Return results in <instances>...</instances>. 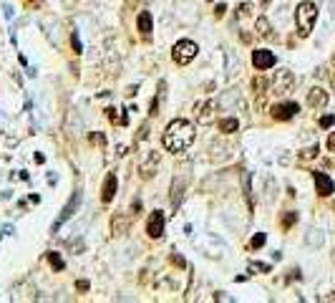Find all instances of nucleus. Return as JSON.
Returning a JSON list of instances; mask_svg holds the SVG:
<instances>
[{"instance_id": "f257e3e1", "label": "nucleus", "mask_w": 335, "mask_h": 303, "mask_svg": "<svg viewBox=\"0 0 335 303\" xmlns=\"http://www.w3.org/2000/svg\"><path fill=\"white\" fill-rule=\"evenodd\" d=\"M194 126L189 124L186 119H174L169 126H166V131H164V147L169 152H174V154H184V152L192 147V142H194Z\"/></svg>"}, {"instance_id": "f03ea898", "label": "nucleus", "mask_w": 335, "mask_h": 303, "mask_svg": "<svg viewBox=\"0 0 335 303\" xmlns=\"http://www.w3.org/2000/svg\"><path fill=\"white\" fill-rule=\"evenodd\" d=\"M315 21H318V5L315 3H310V0H305L298 5V10H295V23H298V33L300 35H310L312 28H315Z\"/></svg>"}, {"instance_id": "7ed1b4c3", "label": "nucleus", "mask_w": 335, "mask_h": 303, "mask_svg": "<svg viewBox=\"0 0 335 303\" xmlns=\"http://www.w3.org/2000/svg\"><path fill=\"white\" fill-rule=\"evenodd\" d=\"M197 53H199V46H197L194 41H189V38L177 41L174 48H172V59H174V63H179V66H186L189 61H194Z\"/></svg>"}, {"instance_id": "20e7f679", "label": "nucleus", "mask_w": 335, "mask_h": 303, "mask_svg": "<svg viewBox=\"0 0 335 303\" xmlns=\"http://www.w3.org/2000/svg\"><path fill=\"white\" fill-rule=\"evenodd\" d=\"M159 164H161V157H159V152L146 149V152H144V157L139 159V175H141L144 180H152L154 175L159 172Z\"/></svg>"}, {"instance_id": "39448f33", "label": "nucleus", "mask_w": 335, "mask_h": 303, "mask_svg": "<svg viewBox=\"0 0 335 303\" xmlns=\"http://www.w3.org/2000/svg\"><path fill=\"white\" fill-rule=\"evenodd\" d=\"M78 205H81V192L76 190L73 195H71V200L66 202V207L61 210V215H58V220L53 222V233H58V228H61L66 220H71L73 215H76V210H78Z\"/></svg>"}, {"instance_id": "423d86ee", "label": "nucleus", "mask_w": 335, "mask_h": 303, "mask_svg": "<svg viewBox=\"0 0 335 303\" xmlns=\"http://www.w3.org/2000/svg\"><path fill=\"white\" fill-rule=\"evenodd\" d=\"M252 63H255V68L267 71V68H273L277 63V56L273 51H267V48H257V51H252Z\"/></svg>"}, {"instance_id": "0eeeda50", "label": "nucleus", "mask_w": 335, "mask_h": 303, "mask_svg": "<svg viewBox=\"0 0 335 303\" xmlns=\"http://www.w3.org/2000/svg\"><path fill=\"white\" fill-rule=\"evenodd\" d=\"M295 86V76H292V71H287V68H282V71H277V76H275L273 81V89L277 93H290Z\"/></svg>"}, {"instance_id": "6e6552de", "label": "nucleus", "mask_w": 335, "mask_h": 303, "mask_svg": "<svg viewBox=\"0 0 335 303\" xmlns=\"http://www.w3.org/2000/svg\"><path fill=\"white\" fill-rule=\"evenodd\" d=\"M146 235L154 238V240L164 235V212H161V210H154L152 215H149V222H146Z\"/></svg>"}, {"instance_id": "1a4fd4ad", "label": "nucleus", "mask_w": 335, "mask_h": 303, "mask_svg": "<svg viewBox=\"0 0 335 303\" xmlns=\"http://www.w3.org/2000/svg\"><path fill=\"white\" fill-rule=\"evenodd\" d=\"M298 114V104H292V101H287V104H275L273 106V117L277 121H287L292 119Z\"/></svg>"}, {"instance_id": "9d476101", "label": "nucleus", "mask_w": 335, "mask_h": 303, "mask_svg": "<svg viewBox=\"0 0 335 303\" xmlns=\"http://www.w3.org/2000/svg\"><path fill=\"white\" fill-rule=\"evenodd\" d=\"M312 177H315V190H318V195H323V197H330V195L335 192V184H333V180H330L328 175H323V172H315Z\"/></svg>"}, {"instance_id": "9b49d317", "label": "nucleus", "mask_w": 335, "mask_h": 303, "mask_svg": "<svg viewBox=\"0 0 335 303\" xmlns=\"http://www.w3.org/2000/svg\"><path fill=\"white\" fill-rule=\"evenodd\" d=\"M307 104H310L312 109H323V106L328 104V91L320 89V86L310 89V91H307Z\"/></svg>"}, {"instance_id": "f8f14e48", "label": "nucleus", "mask_w": 335, "mask_h": 303, "mask_svg": "<svg viewBox=\"0 0 335 303\" xmlns=\"http://www.w3.org/2000/svg\"><path fill=\"white\" fill-rule=\"evenodd\" d=\"M224 59H227V79H232V76H237V71H242V59L235 51L224 48Z\"/></svg>"}, {"instance_id": "ddd939ff", "label": "nucleus", "mask_w": 335, "mask_h": 303, "mask_svg": "<svg viewBox=\"0 0 335 303\" xmlns=\"http://www.w3.org/2000/svg\"><path fill=\"white\" fill-rule=\"evenodd\" d=\"M212 111H214V101H202V104H197V106H194V114H197L199 124L212 121Z\"/></svg>"}, {"instance_id": "4468645a", "label": "nucleus", "mask_w": 335, "mask_h": 303, "mask_svg": "<svg viewBox=\"0 0 335 303\" xmlns=\"http://www.w3.org/2000/svg\"><path fill=\"white\" fill-rule=\"evenodd\" d=\"M116 184H119V180H116V175L111 172V175L106 177V182H103V190H101V200H103V202H111V200H114Z\"/></svg>"}, {"instance_id": "2eb2a0df", "label": "nucleus", "mask_w": 335, "mask_h": 303, "mask_svg": "<svg viewBox=\"0 0 335 303\" xmlns=\"http://www.w3.org/2000/svg\"><path fill=\"white\" fill-rule=\"evenodd\" d=\"M184 187H186V175H182V182H179V177H174V184H172V205L174 207H179V202H182Z\"/></svg>"}, {"instance_id": "dca6fc26", "label": "nucleus", "mask_w": 335, "mask_h": 303, "mask_svg": "<svg viewBox=\"0 0 335 303\" xmlns=\"http://www.w3.org/2000/svg\"><path fill=\"white\" fill-rule=\"evenodd\" d=\"M136 28L141 30L144 35H149V33L154 30V18H152L149 10H141V13H139V18H136Z\"/></svg>"}, {"instance_id": "f3484780", "label": "nucleus", "mask_w": 335, "mask_h": 303, "mask_svg": "<svg viewBox=\"0 0 335 303\" xmlns=\"http://www.w3.org/2000/svg\"><path fill=\"white\" fill-rule=\"evenodd\" d=\"M129 217L126 215H114L111 217V233L114 235H126V230H129Z\"/></svg>"}, {"instance_id": "a211bd4d", "label": "nucleus", "mask_w": 335, "mask_h": 303, "mask_svg": "<svg viewBox=\"0 0 335 303\" xmlns=\"http://www.w3.org/2000/svg\"><path fill=\"white\" fill-rule=\"evenodd\" d=\"M255 30H257V35H262V38H270V35H273V26H270V21H267L265 15H260V18H257Z\"/></svg>"}, {"instance_id": "6ab92c4d", "label": "nucleus", "mask_w": 335, "mask_h": 303, "mask_svg": "<svg viewBox=\"0 0 335 303\" xmlns=\"http://www.w3.org/2000/svg\"><path fill=\"white\" fill-rule=\"evenodd\" d=\"M237 129H240V119H235V117L219 119V131H222V134H232V131H237Z\"/></svg>"}, {"instance_id": "aec40b11", "label": "nucleus", "mask_w": 335, "mask_h": 303, "mask_svg": "<svg viewBox=\"0 0 335 303\" xmlns=\"http://www.w3.org/2000/svg\"><path fill=\"white\" fill-rule=\"evenodd\" d=\"M323 240H325V238H323V230H315V228H312V230L307 233V238H305V242H307L310 248H320Z\"/></svg>"}, {"instance_id": "412c9836", "label": "nucleus", "mask_w": 335, "mask_h": 303, "mask_svg": "<svg viewBox=\"0 0 335 303\" xmlns=\"http://www.w3.org/2000/svg\"><path fill=\"white\" fill-rule=\"evenodd\" d=\"M252 89H255V93H265V89H267V81H265L262 76H255V79H252Z\"/></svg>"}, {"instance_id": "4be33fe9", "label": "nucleus", "mask_w": 335, "mask_h": 303, "mask_svg": "<svg viewBox=\"0 0 335 303\" xmlns=\"http://www.w3.org/2000/svg\"><path fill=\"white\" fill-rule=\"evenodd\" d=\"M48 260H51V266H53V271H63V260H61V255L58 253H48Z\"/></svg>"}, {"instance_id": "5701e85b", "label": "nucleus", "mask_w": 335, "mask_h": 303, "mask_svg": "<svg viewBox=\"0 0 335 303\" xmlns=\"http://www.w3.org/2000/svg\"><path fill=\"white\" fill-rule=\"evenodd\" d=\"M265 240H267V235H265V233H257V235L252 238V248H262Z\"/></svg>"}, {"instance_id": "b1692460", "label": "nucleus", "mask_w": 335, "mask_h": 303, "mask_svg": "<svg viewBox=\"0 0 335 303\" xmlns=\"http://www.w3.org/2000/svg\"><path fill=\"white\" fill-rule=\"evenodd\" d=\"M249 10H252V3H242V5H240V8H237V15H249Z\"/></svg>"}, {"instance_id": "393cba45", "label": "nucleus", "mask_w": 335, "mask_h": 303, "mask_svg": "<svg viewBox=\"0 0 335 303\" xmlns=\"http://www.w3.org/2000/svg\"><path fill=\"white\" fill-rule=\"evenodd\" d=\"M315 154H318V147H310V149H305L303 154H300V159H312V157H315Z\"/></svg>"}, {"instance_id": "a878e982", "label": "nucleus", "mask_w": 335, "mask_h": 303, "mask_svg": "<svg viewBox=\"0 0 335 303\" xmlns=\"http://www.w3.org/2000/svg\"><path fill=\"white\" fill-rule=\"evenodd\" d=\"M333 124H335L333 114H328V117H323V119H320V126H325V129H328V126H333Z\"/></svg>"}, {"instance_id": "bb28decb", "label": "nucleus", "mask_w": 335, "mask_h": 303, "mask_svg": "<svg viewBox=\"0 0 335 303\" xmlns=\"http://www.w3.org/2000/svg\"><path fill=\"white\" fill-rule=\"evenodd\" d=\"M295 220H298V215H295V212H290V215H285V228H290V225H292Z\"/></svg>"}, {"instance_id": "cd10ccee", "label": "nucleus", "mask_w": 335, "mask_h": 303, "mask_svg": "<svg viewBox=\"0 0 335 303\" xmlns=\"http://www.w3.org/2000/svg\"><path fill=\"white\" fill-rule=\"evenodd\" d=\"M224 10H227V8H224V5L219 3V5L214 8V15H217V18H222V15H224Z\"/></svg>"}, {"instance_id": "c85d7f7f", "label": "nucleus", "mask_w": 335, "mask_h": 303, "mask_svg": "<svg viewBox=\"0 0 335 303\" xmlns=\"http://www.w3.org/2000/svg\"><path fill=\"white\" fill-rule=\"evenodd\" d=\"M328 149H330V152H335V131H333V134H330V137H328Z\"/></svg>"}, {"instance_id": "c756f323", "label": "nucleus", "mask_w": 335, "mask_h": 303, "mask_svg": "<svg viewBox=\"0 0 335 303\" xmlns=\"http://www.w3.org/2000/svg\"><path fill=\"white\" fill-rule=\"evenodd\" d=\"M73 48H76V53H81V41H78V35H73Z\"/></svg>"}, {"instance_id": "7c9ffc66", "label": "nucleus", "mask_w": 335, "mask_h": 303, "mask_svg": "<svg viewBox=\"0 0 335 303\" xmlns=\"http://www.w3.org/2000/svg\"><path fill=\"white\" fill-rule=\"evenodd\" d=\"M76 288H78V291H89V283H86V280H81V283H76Z\"/></svg>"}, {"instance_id": "2f4dec72", "label": "nucleus", "mask_w": 335, "mask_h": 303, "mask_svg": "<svg viewBox=\"0 0 335 303\" xmlns=\"http://www.w3.org/2000/svg\"><path fill=\"white\" fill-rule=\"evenodd\" d=\"M330 10H333V18H335V0L330 3Z\"/></svg>"}, {"instance_id": "473e14b6", "label": "nucleus", "mask_w": 335, "mask_h": 303, "mask_svg": "<svg viewBox=\"0 0 335 303\" xmlns=\"http://www.w3.org/2000/svg\"><path fill=\"white\" fill-rule=\"evenodd\" d=\"M328 301H335V293H333V296H328Z\"/></svg>"}, {"instance_id": "72a5a7b5", "label": "nucleus", "mask_w": 335, "mask_h": 303, "mask_svg": "<svg viewBox=\"0 0 335 303\" xmlns=\"http://www.w3.org/2000/svg\"><path fill=\"white\" fill-rule=\"evenodd\" d=\"M260 3H262V5H267V3H270V0H260Z\"/></svg>"}, {"instance_id": "f704fd0d", "label": "nucleus", "mask_w": 335, "mask_h": 303, "mask_svg": "<svg viewBox=\"0 0 335 303\" xmlns=\"http://www.w3.org/2000/svg\"><path fill=\"white\" fill-rule=\"evenodd\" d=\"M31 3H35V0H31Z\"/></svg>"}]
</instances>
